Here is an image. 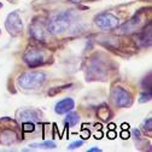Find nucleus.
Segmentation results:
<instances>
[{
	"label": "nucleus",
	"mask_w": 152,
	"mask_h": 152,
	"mask_svg": "<svg viewBox=\"0 0 152 152\" xmlns=\"http://www.w3.org/2000/svg\"><path fill=\"white\" fill-rule=\"evenodd\" d=\"M79 26V17L74 11H59L50 16L46 22L48 34L59 35L65 31L72 30Z\"/></svg>",
	"instance_id": "f257e3e1"
},
{
	"label": "nucleus",
	"mask_w": 152,
	"mask_h": 152,
	"mask_svg": "<svg viewBox=\"0 0 152 152\" xmlns=\"http://www.w3.org/2000/svg\"><path fill=\"white\" fill-rule=\"evenodd\" d=\"M46 81V74L44 71H28L22 74L17 79V83L23 89H36Z\"/></svg>",
	"instance_id": "f03ea898"
},
{
	"label": "nucleus",
	"mask_w": 152,
	"mask_h": 152,
	"mask_svg": "<svg viewBox=\"0 0 152 152\" xmlns=\"http://www.w3.org/2000/svg\"><path fill=\"white\" fill-rule=\"evenodd\" d=\"M94 23L102 30H115L120 27V18L111 12H100L94 17Z\"/></svg>",
	"instance_id": "7ed1b4c3"
},
{
	"label": "nucleus",
	"mask_w": 152,
	"mask_h": 152,
	"mask_svg": "<svg viewBox=\"0 0 152 152\" xmlns=\"http://www.w3.org/2000/svg\"><path fill=\"white\" fill-rule=\"evenodd\" d=\"M23 62L31 69L44 65L46 62V56L44 50L39 47H29L23 54Z\"/></svg>",
	"instance_id": "20e7f679"
},
{
	"label": "nucleus",
	"mask_w": 152,
	"mask_h": 152,
	"mask_svg": "<svg viewBox=\"0 0 152 152\" xmlns=\"http://www.w3.org/2000/svg\"><path fill=\"white\" fill-rule=\"evenodd\" d=\"M107 68L98 56H96V58H91L87 68V80H104Z\"/></svg>",
	"instance_id": "39448f33"
},
{
	"label": "nucleus",
	"mask_w": 152,
	"mask_h": 152,
	"mask_svg": "<svg viewBox=\"0 0 152 152\" xmlns=\"http://www.w3.org/2000/svg\"><path fill=\"white\" fill-rule=\"evenodd\" d=\"M111 99L112 103L118 107H129L133 104L132 94L120 86H116L111 89Z\"/></svg>",
	"instance_id": "423d86ee"
},
{
	"label": "nucleus",
	"mask_w": 152,
	"mask_h": 152,
	"mask_svg": "<svg viewBox=\"0 0 152 152\" xmlns=\"http://www.w3.org/2000/svg\"><path fill=\"white\" fill-rule=\"evenodd\" d=\"M5 28L7 33L12 36H18L23 30V21L17 11H13L7 15L5 20Z\"/></svg>",
	"instance_id": "0eeeda50"
},
{
	"label": "nucleus",
	"mask_w": 152,
	"mask_h": 152,
	"mask_svg": "<svg viewBox=\"0 0 152 152\" xmlns=\"http://www.w3.org/2000/svg\"><path fill=\"white\" fill-rule=\"evenodd\" d=\"M47 28H46V23L41 20H34L31 22V24L29 26V35L36 41H41L44 42L47 37Z\"/></svg>",
	"instance_id": "6e6552de"
},
{
	"label": "nucleus",
	"mask_w": 152,
	"mask_h": 152,
	"mask_svg": "<svg viewBox=\"0 0 152 152\" xmlns=\"http://www.w3.org/2000/svg\"><path fill=\"white\" fill-rule=\"evenodd\" d=\"M145 24H146V22H145V18L142 17V12H138L133 16L127 23L121 26L120 29L123 34H132V33L139 31V29H141Z\"/></svg>",
	"instance_id": "1a4fd4ad"
},
{
	"label": "nucleus",
	"mask_w": 152,
	"mask_h": 152,
	"mask_svg": "<svg viewBox=\"0 0 152 152\" xmlns=\"http://www.w3.org/2000/svg\"><path fill=\"white\" fill-rule=\"evenodd\" d=\"M74 107H75L74 99L72 98H64L54 105V112L57 115H64V113L74 110Z\"/></svg>",
	"instance_id": "9d476101"
},
{
	"label": "nucleus",
	"mask_w": 152,
	"mask_h": 152,
	"mask_svg": "<svg viewBox=\"0 0 152 152\" xmlns=\"http://www.w3.org/2000/svg\"><path fill=\"white\" fill-rule=\"evenodd\" d=\"M142 30L140 31V36H139V44L141 47H150L151 46V40H152V24L151 22L147 23V26L145 24L142 28Z\"/></svg>",
	"instance_id": "9b49d317"
},
{
	"label": "nucleus",
	"mask_w": 152,
	"mask_h": 152,
	"mask_svg": "<svg viewBox=\"0 0 152 152\" xmlns=\"http://www.w3.org/2000/svg\"><path fill=\"white\" fill-rule=\"evenodd\" d=\"M40 112L33 110V109H28V110H23L20 112V120L23 122H36L40 121Z\"/></svg>",
	"instance_id": "f8f14e48"
},
{
	"label": "nucleus",
	"mask_w": 152,
	"mask_h": 152,
	"mask_svg": "<svg viewBox=\"0 0 152 152\" xmlns=\"http://www.w3.org/2000/svg\"><path fill=\"white\" fill-rule=\"evenodd\" d=\"M17 133L12 129H6L4 132L0 133V142L1 144H5V145H10V144H13L17 141Z\"/></svg>",
	"instance_id": "ddd939ff"
},
{
	"label": "nucleus",
	"mask_w": 152,
	"mask_h": 152,
	"mask_svg": "<svg viewBox=\"0 0 152 152\" xmlns=\"http://www.w3.org/2000/svg\"><path fill=\"white\" fill-rule=\"evenodd\" d=\"M80 122V115L77 112H74L72 110L66 112V116L64 118V123L66 127H75Z\"/></svg>",
	"instance_id": "4468645a"
},
{
	"label": "nucleus",
	"mask_w": 152,
	"mask_h": 152,
	"mask_svg": "<svg viewBox=\"0 0 152 152\" xmlns=\"http://www.w3.org/2000/svg\"><path fill=\"white\" fill-rule=\"evenodd\" d=\"M57 145L54 141H44V142H37V144H30L29 145V148H33V150H52V148H56Z\"/></svg>",
	"instance_id": "2eb2a0df"
},
{
	"label": "nucleus",
	"mask_w": 152,
	"mask_h": 152,
	"mask_svg": "<svg viewBox=\"0 0 152 152\" xmlns=\"http://www.w3.org/2000/svg\"><path fill=\"white\" fill-rule=\"evenodd\" d=\"M152 98V92L151 89H145L141 94H140V98H139V103H148Z\"/></svg>",
	"instance_id": "dca6fc26"
},
{
	"label": "nucleus",
	"mask_w": 152,
	"mask_h": 152,
	"mask_svg": "<svg viewBox=\"0 0 152 152\" xmlns=\"http://www.w3.org/2000/svg\"><path fill=\"white\" fill-rule=\"evenodd\" d=\"M142 129H144L145 133L152 130V118H151V117H148V118L144 122V124H142Z\"/></svg>",
	"instance_id": "f3484780"
},
{
	"label": "nucleus",
	"mask_w": 152,
	"mask_h": 152,
	"mask_svg": "<svg viewBox=\"0 0 152 152\" xmlns=\"http://www.w3.org/2000/svg\"><path fill=\"white\" fill-rule=\"evenodd\" d=\"M83 145V140H76V141H72L71 144H69L68 146V150H76V148H79Z\"/></svg>",
	"instance_id": "a211bd4d"
},
{
	"label": "nucleus",
	"mask_w": 152,
	"mask_h": 152,
	"mask_svg": "<svg viewBox=\"0 0 152 152\" xmlns=\"http://www.w3.org/2000/svg\"><path fill=\"white\" fill-rule=\"evenodd\" d=\"M133 135H134L135 137V139H140L141 138V133H140V129H134V130H133Z\"/></svg>",
	"instance_id": "6ab92c4d"
},
{
	"label": "nucleus",
	"mask_w": 152,
	"mask_h": 152,
	"mask_svg": "<svg viewBox=\"0 0 152 152\" xmlns=\"http://www.w3.org/2000/svg\"><path fill=\"white\" fill-rule=\"evenodd\" d=\"M121 138L122 139H128L129 138V133L128 132H122L121 133Z\"/></svg>",
	"instance_id": "aec40b11"
},
{
	"label": "nucleus",
	"mask_w": 152,
	"mask_h": 152,
	"mask_svg": "<svg viewBox=\"0 0 152 152\" xmlns=\"http://www.w3.org/2000/svg\"><path fill=\"white\" fill-rule=\"evenodd\" d=\"M88 152H102V150L99 147H92V148H88Z\"/></svg>",
	"instance_id": "412c9836"
},
{
	"label": "nucleus",
	"mask_w": 152,
	"mask_h": 152,
	"mask_svg": "<svg viewBox=\"0 0 152 152\" xmlns=\"http://www.w3.org/2000/svg\"><path fill=\"white\" fill-rule=\"evenodd\" d=\"M109 138H110V139H115V138H116V133H115V132H110V133H109Z\"/></svg>",
	"instance_id": "4be33fe9"
},
{
	"label": "nucleus",
	"mask_w": 152,
	"mask_h": 152,
	"mask_svg": "<svg viewBox=\"0 0 152 152\" xmlns=\"http://www.w3.org/2000/svg\"><path fill=\"white\" fill-rule=\"evenodd\" d=\"M69 1H71V3H81V1H83V0H69Z\"/></svg>",
	"instance_id": "5701e85b"
},
{
	"label": "nucleus",
	"mask_w": 152,
	"mask_h": 152,
	"mask_svg": "<svg viewBox=\"0 0 152 152\" xmlns=\"http://www.w3.org/2000/svg\"><path fill=\"white\" fill-rule=\"evenodd\" d=\"M1 7H3V4H1V3H0V9H1Z\"/></svg>",
	"instance_id": "b1692460"
}]
</instances>
